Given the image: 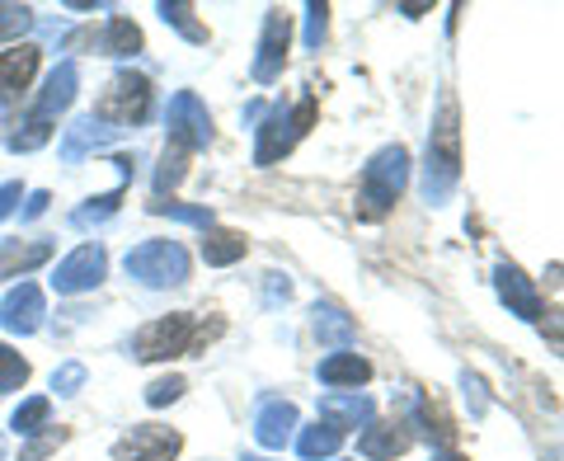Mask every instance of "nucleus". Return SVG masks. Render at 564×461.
I'll return each instance as SVG.
<instances>
[{
  "label": "nucleus",
  "instance_id": "nucleus-1",
  "mask_svg": "<svg viewBox=\"0 0 564 461\" xmlns=\"http://www.w3.org/2000/svg\"><path fill=\"white\" fill-rule=\"evenodd\" d=\"M456 180H462V132H456V104L443 99V114L433 122L429 137V165H423V199L433 207L452 199Z\"/></svg>",
  "mask_w": 564,
  "mask_h": 461
},
{
  "label": "nucleus",
  "instance_id": "nucleus-2",
  "mask_svg": "<svg viewBox=\"0 0 564 461\" xmlns=\"http://www.w3.org/2000/svg\"><path fill=\"white\" fill-rule=\"evenodd\" d=\"M404 184H410V151H404V147H386V151H377L372 161H367V170H362L358 212H362L367 222L386 217V212L395 207V199L404 193Z\"/></svg>",
  "mask_w": 564,
  "mask_h": 461
},
{
  "label": "nucleus",
  "instance_id": "nucleus-3",
  "mask_svg": "<svg viewBox=\"0 0 564 461\" xmlns=\"http://www.w3.org/2000/svg\"><path fill=\"white\" fill-rule=\"evenodd\" d=\"M147 114H151V81L141 76V71H118L109 81V90L99 95L90 118L104 122V128H113V132H128Z\"/></svg>",
  "mask_w": 564,
  "mask_h": 461
},
{
  "label": "nucleus",
  "instance_id": "nucleus-4",
  "mask_svg": "<svg viewBox=\"0 0 564 461\" xmlns=\"http://www.w3.org/2000/svg\"><path fill=\"white\" fill-rule=\"evenodd\" d=\"M315 122V99L306 95V99H296L292 109H269V118H263V128H259V147H254V165H273V161H282L296 141L306 137V128Z\"/></svg>",
  "mask_w": 564,
  "mask_h": 461
},
{
  "label": "nucleus",
  "instance_id": "nucleus-5",
  "mask_svg": "<svg viewBox=\"0 0 564 461\" xmlns=\"http://www.w3.org/2000/svg\"><path fill=\"white\" fill-rule=\"evenodd\" d=\"M128 274L147 288H174L188 278V250L180 240H141L128 250Z\"/></svg>",
  "mask_w": 564,
  "mask_h": 461
},
{
  "label": "nucleus",
  "instance_id": "nucleus-6",
  "mask_svg": "<svg viewBox=\"0 0 564 461\" xmlns=\"http://www.w3.org/2000/svg\"><path fill=\"white\" fill-rule=\"evenodd\" d=\"M180 353H193V315H184V311L161 315V321H151L132 340L137 363H165V358H180Z\"/></svg>",
  "mask_w": 564,
  "mask_h": 461
},
{
  "label": "nucleus",
  "instance_id": "nucleus-7",
  "mask_svg": "<svg viewBox=\"0 0 564 461\" xmlns=\"http://www.w3.org/2000/svg\"><path fill=\"white\" fill-rule=\"evenodd\" d=\"M165 128H170V141L184 151H203L212 147V118L203 109V99L193 90H180L170 99V114H165Z\"/></svg>",
  "mask_w": 564,
  "mask_h": 461
},
{
  "label": "nucleus",
  "instance_id": "nucleus-8",
  "mask_svg": "<svg viewBox=\"0 0 564 461\" xmlns=\"http://www.w3.org/2000/svg\"><path fill=\"white\" fill-rule=\"evenodd\" d=\"M104 274H109V255H104L99 245H80V250H70L57 264V274H52V288H57L62 297H76V292L99 288Z\"/></svg>",
  "mask_w": 564,
  "mask_h": 461
},
{
  "label": "nucleus",
  "instance_id": "nucleus-9",
  "mask_svg": "<svg viewBox=\"0 0 564 461\" xmlns=\"http://www.w3.org/2000/svg\"><path fill=\"white\" fill-rule=\"evenodd\" d=\"M184 448V438L174 429H161V424H141L128 438L113 442V461H174Z\"/></svg>",
  "mask_w": 564,
  "mask_h": 461
},
{
  "label": "nucleus",
  "instance_id": "nucleus-10",
  "mask_svg": "<svg viewBox=\"0 0 564 461\" xmlns=\"http://www.w3.org/2000/svg\"><path fill=\"white\" fill-rule=\"evenodd\" d=\"M288 39H292V14L288 10H269V20H263V39H259V57H254V81L259 85H269V81L282 76Z\"/></svg>",
  "mask_w": 564,
  "mask_h": 461
},
{
  "label": "nucleus",
  "instance_id": "nucleus-11",
  "mask_svg": "<svg viewBox=\"0 0 564 461\" xmlns=\"http://www.w3.org/2000/svg\"><path fill=\"white\" fill-rule=\"evenodd\" d=\"M33 71H39V47L33 43H14V47L0 52V104L24 99Z\"/></svg>",
  "mask_w": 564,
  "mask_h": 461
},
{
  "label": "nucleus",
  "instance_id": "nucleus-12",
  "mask_svg": "<svg viewBox=\"0 0 564 461\" xmlns=\"http://www.w3.org/2000/svg\"><path fill=\"white\" fill-rule=\"evenodd\" d=\"M494 282H499V297H503V307L522 315V321H541V292L532 288V278H527L518 264H499L494 269Z\"/></svg>",
  "mask_w": 564,
  "mask_h": 461
},
{
  "label": "nucleus",
  "instance_id": "nucleus-13",
  "mask_svg": "<svg viewBox=\"0 0 564 461\" xmlns=\"http://www.w3.org/2000/svg\"><path fill=\"white\" fill-rule=\"evenodd\" d=\"M0 325H6L10 334H33L43 325V292L33 288V282L10 288L6 301H0Z\"/></svg>",
  "mask_w": 564,
  "mask_h": 461
},
{
  "label": "nucleus",
  "instance_id": "nucleus-14",
  "mask_svg": "<svg viewBox=\"0 0 564 461\" xmlns=\"http://www.w3.org/2000/svg\"><path fill=\"white\" fill-rule=\"evenodd\" d=\"M76 85H80V71L70 66V62H62V66L47 76V85H43L39 104H33V118H29V122H43V128H47V122L57 118V114H66L70 99H76Z\"/></svg>",
  "mask_w": 564,
  "mask_h": 461
},
{
  "label": "nucleus",
  "instance_id": "nucleus-15",
  "mask_svg": "<svg viewBox=\"0 0 564 461\" xmlns=\"http://www.w3.org/2000/svg\"><path fill=\"white\" fill-rule=\"evenodd\" d=\"M321 415H325V424H334V429L344 433V429H367L372 415H377V405L362 392H334V396L321 400Z\"/></svg>",
  "mask_w": 564,
  "mask_h": 461
},
{
  "label": "nucleus",
  "instance_id": "nucleus-16",
  "mask_svg": "<svg viewBox=\"0 0 564 461\" xmlns=\"http://www.w3.org/2000/svg\"><path fill=\"white\" fill-rule=\"evenodd\" d=\"M292 429H296V405L292 400H269L254 415V438H259V448H269V452L288 448Z\"/></svg>",
  "mask_w": 564,
  "mask_h": 461
},
{
  "label": "nucleus",
  "instance_id": "nucleus-17",
  "mask_svg": "<svg viewBox=\"0 0 564 461\" xmlns=\"http://www.w3.org/2000/svg\"><path fill=\"white\" fill-rule=\"evenodd\" d=\"M358 448L367 461H395L404 448H410V433H404V424H367Z\"/></svg>",
  "mask_w": 564,
  "mask_h": 461
},
{
  "label": "nucleus",
  "instance_id": "nucleus-18",
  "mask_svg": "<svg viewBox=\"0 0 564 461\" xmlns=\"http://www.w3.org/2000/svg\"><path fill=\"white\" fill-rule=\"evenodd\" d=\"M52 259V245L47 240H6L0 245V278H20L29 269Z\"/></svg>",
  "mask_w": 564,
  "mask_h": 461
},
{
  "label": "nucleus",
  "instance_id": "nucleus-19",
  "mask_svg": "<svg viewBox=\"0 0 564 461\" xmlns=\"http://www.w3.org/2000/svg\"><path fill=\"white\" fill-rule=\"evenodd\" d=\"M367 377H372V363L358 358V353H329V358L321 363V382L325 386H352V392H358Z\"/></svg>",
  "mask_w": 564,
  "mask_h": 461
},
{
  "label": "nucleus",
  "instance_id": "nucleus-20",
  "mask_svg": "<svg viewBox=\"0 0 564 461\" xmlns=\"http://www.w3.org/2000/svg\"><path fill=\"white\" fill-rule=\"evenodd\" d=\"M245 255V236L240 230H226V226H207L203 230V259L212 269H226V264H236Z\"/></svg>",
  "mask_w": 564,
  "mask_h": 461
},
{
  "label": "nucleus",
  "instance_id": "nucleus-21",
  "mask_svg": "<svg viewBox=\"0 0 564 461\" xmlns=\"http://www.w3.org/2000/svg\"><path fill=\"white\" fill-rule=\"evenodd\" d=\"M109 137H118V132H113V128H104V122H95L90 114H85V118L76 122V128H66L62 156H66V161H80L85 151H90V147H104V141H109Z\"/></svg>",
  "mask_w": 564,
  "mask_h": 461
},
{
  "label": "nucleus",
  "instance_id": "nucleus-22",
  "mask_svg": "<svg viewBox=\"0 0 564 461\" xmlns=\"http://www.w3.org/2000/svg\"><path fill=\"white\" fill-rule=\"evenodd\" d=\"M344 448V433L339 429H334V424H311V429L302 433V438H296V452H302L306 461H321V457H334V452H339Z\"/></svg>",
  "mask_w": 564,
  "mask_h": 461
},
{
  "label": "nucleus",
  "instance_id": "nucleus-23",
  "mask_svg": "<svg viewBox=\"0 0 564 461\" xmlns=\"http://www.w3.org/2000/svg\"><path fill=\"white\" fill-rule=\"evenodd\" d=\"M315 340L334 344V349H348L352 344V321L339 307H315Z\"/></svg>",
  "mask_w": 564,
  "mask_h": 461
},
{
  "label": "nucleus",
  "instance_id": "nucleus-24",
  "mask_svg": "<svg viewBox=\"0 0 564 461\" xmlns=\"http://www.w3.org/2000/svg\"><path fill=\"white\" fill-rule=\"evenodd\" d=\"M99 47L109 52V57H132V52H141V29L118 14V20H109V29H104Z\"/></svg>",
  "mask_w": 564,
  "mask_h": 461
},
{
  "label": "nucleus",
  "instance_id": "nucleus-25",
  "mask_svg": "<svg viewBox=\"0 0 564 461\" xmlns=\"http://www.w3.org/2000/svg\"><path fill=\"white\" fill-rule=\"evenodd\" d=\"M161 20L180 29L188 43H207V29L193 20V6H184V0H165V6H161Z\"/></svg>",
  "mask_w": 564,
  "mask_h": 461
},
{
  "label": "nucleus",
  "instance_id": "nucleus-26",
  "mask_svg": "<svg viewBox=\"0 0 564 461\" xmlns=\"http://www.w3.org/2000/svg\"><path fill=\"white\" fill-rule=\"evenodd\" d=\"M47 415H52V400L47 396H33V400H24L20 410H14V419H10V429L14 433H43V424H47Z\"/></svg>",
  "mask_w": 564,
  "mask_h": 461
},
{
  "label": "nucleus",
  "instance_id": "nucleus-27",
  "mask_svg": "<svg viewBox=\"0 0 564 461\" xmlns=\"http://www.w3.org/2000/svg\"><path fill=\"white\" fill-rule=\"evenodd\" d=\"M184 165H188V151L184 147H165V156H161V170H155V193H170L174 184L184 180Z\"/></svg>",
  "mask_w": 564,
  "mask_h": 461
},
{
  "label": "nucleus",
  "instance_id": "nucleus-28",
  "mask_svg": "<svg viewBox=\"0 0 564 461\" xmlns=\"http://www.w3.org/2000/svg\"><path fill=\"white\" fill-rule=\"evenodd\" d=\"M29 382V363L14 353L10 344H0V396H10V392H20V386Z\"/></svg>",
  "mask_w": 564,
  "mask_h": 461
},
{
  "label": "nucleus",
  "instance_id": "nucleus-29",
  "mask_svg": "<svg viewBox=\"0 0 564 461\" xmlns=\"http://www.w3.org/2000/svg\"><path fill=\"white\" fill-rule=\"evenodd\" d=\"M155 217H174V222H188V226H217V217H212V207H188V203H151Z\"/></svg>",
  "mask_w": 564,
  "mask_h": 461
},
{
  "label": "nucleus",
  "instance_id": "nucleus-30",
  "mask_svg": "<svg viewBox=\"0 0 564 461\" xmlns=\"http://www.w3.org/2000/svg\"><path fill=\"white\" fill-rule=\"evenodd\" d=\"M118 203H122V189L104 193V199H90V203H85V207H80V212H76V217H70V222H76V226H95V222H109L113 212H118Z\"/></svg>",
  "mask_w": 564,
  "mask_h": 461
},
{
  "label": "nucleus",
  "instance_id": "nucleus-31",
  "mask_svg": "<svg viewBox=\"0 0 564 461\" xmlns=\"http://www.w3.org/2000/svg\"><path fill=\"white\" fill-rule=\"evenodd\" d=\"M180 396H184V377H174V372H170V377H155L147 386V405H151V410H165V405H174Z\"/></svg>",
  "mask_w": 564,
  "mask_h": 461
},
{
  "label": "nucleus",
  "instance_id": "nucleus-32",
  "mask_svg": "<svg viewBox=\"0 0 564 461\" xmlns=\"http://www.w3.org/2000/svg\"><path fill=\"white\" fill-rule=\"evenodd\" d=\"M62 442H66V429H43L39 438L29 442V448H20V461H47L52 452L62 448Z\"/></svg>",
  "mask_w": 564,
  "mask_h": 461
},
{
  "label": "nucleus",
  "instance_id": "nucleus-33",
  "mask_svg": "<svg viewBox=\"0 0 564 461\" xmlns=\"http://www.w3.org/2000/svg\"><path fill=\"white\" fill-rule=\"evenodd\" d=\"M29 24H33L29 6H6V0H0V39H20Z\"/></svg>",
  "mask_w": 564,
  "mask_h": 461
},
{
  "label": "nucleus",
  "instance_id": "nucleus-34",
  "mask_svg": "<svg viewBox=\"0 0 564 461\" xmlns=\"http://www.w3.org/2000/svg\"><path fill=\"white\" fill-rule=\"evenodd\" d=\"M306 14H311V20H306V47H321L325 29H329V6H325V0H311Z\"/></svg>",
  "mask_w": 564,
  "mask_h": 461
},
{
  "label": "nucleus",
  "instance_id": "nucleus-35",
  "mask_svg": "<svg viewBox=\"0 0 564 461\" xmlns=\"http://www.w3.org/2000/svg\"><path fill=\"white\" fill-rule=\"evenodd\" d=\"M85 386V367L80 363H66V367H57V377H52V392L57 396H76Z\"/></svg>",
  "mask_w": 564,
  "mask_h": 461
},
{
  "label": "nucleus",
  "instance_id": "nucleus-36",
  "mask_svg": "<svg viewBox=\"0 0 564 461\" xmlns=\"http://www.w3.org/2000/svg\"><path fill=\"white\" fill-rule=\"evenodd\" d=\"M20 199H24V189H20V184H0V222H6L10 212L20 207Z\"/></svg>",
  "mask_w": 564,
  "mask_h": 461
},
{
  "label": "nucleus",
  "instance_id": "nucleus-37",
  "mask_svg": "<svg viewBox=\"0 0 564 461\" xmlns=\"http://www.w3.org/2000/svg\"><path fill=\"white\" fill-rule=\"evenodd\" d=\"M47 203H52V193H47V189H39V193H29V207H24V222H33V217H43V212H47Z\"/></svg>",
  "mask_w": 564,
  "mask_h": 461
},
{
  "label": "nucleus",
  "instance_id": "nucleus-38",
  "mask_svg": "<svg viewBox=\"0 0 564 461\" xmlns=\"http://www.w3.org/2000/svg\"><path fill=\"white\" fill-rule=\"evenodd\" d=\"M443 461H466V457H456V452H443Z\"/></svg>",
  "mask_w": 564,
  "mask_h": 461
},
{
  "label": "nucleus",
  "instance_id": "nucleus-39",
  "mask_svg": "<svg viewBox=\"0 0 564 461\" xmlns=\"http://www.w3.org/2000/svg\"><path fill=\"white\" fill-rule=\"evenodd\" d=\"M0 457H6V438H0Z\"/></svg>",
  "mask_w": 564,
  "mask_h": 461
},
{
  "label": "nucleus",
  "instance_id": "nucleus-40",
  "mask_svg": "<svg viewBox=\"0 0 564 461\" xmlns=\"http://www.w3.org/2000/svg\"><path fill=\"white\" fill-rule=\"evenodd\" d=\"M245 461H263V457H245Z\"/></svg>",
  "mask_w": 564,
  "mask_h": 461
}]
</instances>
